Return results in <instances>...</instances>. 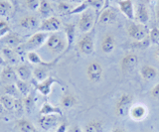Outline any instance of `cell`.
I'll return each instance as SVG.
<instances>
[{
    "instance_id": "cell-1",
    "label": "cell",
    "mask_w": 159,
    "mask_h": 132,
    "mask_svg": "<svg viewBox=\"0 0 159 132\" xmlns=\"http://www.w3.org/2000/svg\"><path fill=\"white\" fill-rule=\"evenodd\" d=\"M46 47L50 52H52L55 55H59L62 53L65 54V51L67 49V40L61 33L55 32L50 34L46 42Z\"/></svg>"
},
{
    "instance_id": "cell-2",
    "label": "cell",
    "mask_w": 159,
    "mask_h": 132,
    "mask_svg": "<svg viewBox=\"0 0 159 132\" xmlns=\"http://www.w3.org/2000/svg\"><path fill=\"white\" fill-rule=\"evenodd\" d=\"M50 36L49 33L46 32H36L35 34H33L32 36H30L27 41L22 44V49L24 51L28 52H32L39 49L41 46H43L44 44H46L48 38Z\"/></svg>"
},
{
    "instance_id": "cell-3",
    "label": "cell",
    "mask_w": 159,
    "mask_h": 132,
    "mask_svg": "<svg viewBox=\"0 0 159 132\" xmlns=\"http://www.w3.org/2000/svg\"><path fill=\"white\" fill-rule=\"evenodd\" d=\"M133 96L128 92H124L118 97L116 104H114V111L119 117H125L129 114L131 106L133 105Z\"/></svg>"
},
{
    "instance_id": "cell-4",
    "label": "cell",
    "mask_w": 159,
    "mask_h": 132,
    "mask_svg": "<svg viewBox=\"0 0 159 132\" xmlns=\"http://www.w3.org/2000/svg\"><path fill=\"white\" fill-rule=\"evenodd\" d=\"M87 77L93 84H98L102 81L103 76V68L98 61H92L87 66Z\"/></svg>"
},
{
    "instance_id": "cell-5",
    "label": "cell",
    "mask_w": 159,
    "mask_h": 132,
    "mask_svg": "<svg viewBox=\"0 0 159 132\" xmlns=\"http://www.w3.org/2000/svg\"><path fill=\"white\" fill-rule=\"evenodd\" d=\"M127 34L134 41H141L149 36V30L143 24L131 23L127 26Z\"/></svg>"
},
{
    "instance_id": "cell-6",
    "label": "cell",
    "mask_w": 159,
    "mask_h": 132,
    "mask_svg": "<svg viewBox=\"0 0 159 132\" xmlns=\"http://www.w3.org/2000/svg\"><path fill=\"white\" fill-rule=\"evenodd\" d=\"M94 24V14L92 10H86L81 14L78 23V28L82 33H89L93 27Z\"/></svg>"
},
{
    "instance_id": "cell-7",
    "label": "cell",
    "mask_w": 159,
    "mask_h": 132,
    "mask_svg": "<svg viewBox=\"0 0 159 132\" xmlns=\"http://www.w3.org/2000/svg\"><path fill=\"white\" fill-rule=\"evenodd\" d=\"M78 49L81 54L84 56L92 55L94 51V43H93V36L91 33H86L80 39L78 42Z\"/></svg>"
},
{
    "instance_id": "cell-8",
    "label": "cell",
    "mask_w": 159,
    "mask_h": 132,
    "mask_svg": "<svg viewBox=\"0 0 159 132\" xmlns=\"http://www.w3.org/2000/svg\"><path fill=\"white\" fill-rule=\"evenodd\" d=\"M62 27L61 20L56 16H51L49 18L44 19L40 24V27L38 31L40 32H46V33H55L58 32Z\"/></svg>"
},
{
    "instance_id": "cell-9",
    "label": "cell",
    "mask_w": 159,
    "mask_h": 132,
    "mask_svg": "<svg viewBox=\"0 0 159 132\" xmlns=\"http://www.w3.org/2000/svg\"><path fill=\"white\" fill-rule=\"evenodd\" d=\"M139 58L136 54L134 53H128L120 61V69L123 73H129L132 72L138 65Z\"/></svg>"
},
{
    "instance_id": "cell-10",
    "label": "cell",
    "mask_w": 159,
    "mask_h": 132,
    "mask_svg": "<svg viewBox=\"0 0 159 132\" xmlns=\"http://www.w3.org/2000/svg\"><path fill=\"white\" fill-rule=\"evenodd\" d=\"M148 115V108L142 103H136L131 106L128 116L134 121H142Z\"/></svg>"
},
{
    "instance_id": "cell-11",
    "label": "cell",
    "mask_w": 159,
    "mask_h": 132,
    "mask_svg": "<svg viewBox=\"0 0 159 132\" xmlns=\"http://www.w3.org/2000/svg\"><path fill=\"white\" fill-rule=\"evenodd\" d=\"M59 116L57 114H50V115H41L39 118V125L45 131H50L58 127L59 124Z\"/></svg>"
},
{
    "instance_id": "cell-12",
    "label": "cell",
    "mask_w": 159,
    "mask_h": 132,
    "mask_svg": "<svg viewBox=\"0 0 159 132\" xmlns=\"http://www.w3.org/2000/svg\"><path fill=\"white\" fill-rule=\"evenodd\" d=\"M59 81L57 79H55L54 77L49 76L46 80H44L43 81L37 82L35 87H36V90H38L40 94L44 96H48L52 91V87L53 85L58 84Z\"/></svg>"
},
{
    "instance_id": "cell-13",
    "label": "cell",
    "mask_w": 159,
    "mask_h": 132,
    "mask_svg": "<svg viewBox=\"0 0 159 132\" xmlns=\"http://www.w3.org/2000/svg\"><path fill=\"white\" fill-rule=\"evenodd\" d=\"M0 77H1V80L5 85L15 84L19 80L16 74V70L10 65H6L2 68V71L0 73Z\"/></svg>"
},
{
    "instance_id": "cell-14",
    "label": "cell",
    "mask_w": 159,
    "mask_h": 132,
    "mask_svg": "<svg viewBox=\"0 0 159 132\" xmlns=\"http://www.w3.org/2000/svg\"><path fill=\"white\" fill-rule=\"evenodd\" d=\"M116 48V39L114 35L107 33L103 35L101 42V49L104 54H111Z\"/></svg>"
},
{
    "instance_id": "cell-15",
    "label": "cell",
    "mask_w": 159,
    "mask_h": 132,
    "mask_svg": "<svg viewBox=\"0 0 159 132\" xmlns=\"http://www.w3.org/2000/svg\"><path fill=\"white\" fill-rule=\"evenodd\" d=\"M117 5L123 16H125L128 20L133 21L135 19V11H134L132 0H121V1L117 2Z\"/></svg>"
},
{
    "instance_id": "cell-16",
    "label": "cell",
    "mask_w": 159,
    "mask_h": 132,
    "mask_svg": "<svg viewBox=\"0 0 159 132\" xmlns=\"http://www.w3.org/2000/svg\"><path fill=\"white\" fill-rule=\"evenodd\" d=\"M116 19H117V14L116 10L108 7L103 9L102 13L99 14L98 23L102 24V25H111V24H113L116 21Z\"/></svg>"
},
{
    "instance_id": "cell-17",
    "label": "cell",
    "mask_w": 159,
    "mask_h": 132,
    "mask_svg": "<svg viewBox=\"0 0 159 132\" xmlns=\"http://www.w3.org/2000/svg\"><path fill=\"white\" fill-rule=\"evenodd\" d=\"M1 42L5 45V47L11 48V49H17L23 44L22 38L18 34L9 32L7 35H5L3 38H1Z\"/></svg>"
},
{
    "instance_id": "cell-18",
    "label": "cell",
    "mask_w": 159,
    "mask_h": 132,
    "mask_svg": "<svg viewBox=\"0 0 159 132\" xmlns=\"http://www.w3.org/2000/svg\"><path fill=\"white\" fill-rule=\"evenodd\" d=\"M40 21L38 17L34 15H27L24 16L19 20V26L26 29V30H35V29H39L40 27Z\"/></svg>"
},
{
    "instance_id": "cell-19",
    "label": "cell",
    "mask_w": 159,
    "mask_h": 132,
    "mask_svg": "<svg viewBox=\"0 0 159 132\" xmlns=\"http://www.w3.org/2000/svg\"><path fill=\"white\" fill-rule=\"evenodd\" d=\"M64 31H65V37H66L67 40V49L65 51V54H66L71 50V48L75 42V39H76V25L73 23L66 24L64 27Z\"/></svg>"
},
{
    "instance_id": "cell-20",
    "label": "cell",
    "mask_w": 159,
    "mask_h": 132,
    "mask_svg": "<svg viewBox=\"0 0 159 132\" xmlns=\"http://www.w3.org/2000/svg\"><path fill=\"white\" fill-rule=\"evenodd\" d=\"M139 74L144 81H153L158 76V71L155 67L150 65H144L139 70Z\"/></svg>"
},
{
    "instance_id": "cell-21",
    "label": "cell",
    "mask_w": 159,
    "mask_h": 132,
    "mask_svg": "<svg viewBox=\"0 0 159 132\" xmlns=\"http://www.w3.org/2000/svg\"><path fill=\"white\" fill-rule=\"evenodd\" d=\"M135 18L137 19V21L143 24V25H146L149 22V19H150V15H149V11L148 8L146 7L145 4L143 3H139L137 6V10L135 13Z\"/></svg>"
},
{
    "instance_id": "cell-22",
    "label": "cell",
    "mask_w": 159,
    "mask_h": 132,
    "mask_svg": "<svg viewBox=\"0 0 159 132\" xmlns=\"http://www.w3.org/2000/svg\"><path fill=\"white\" fill-rule=\"evenodd\" d=\"M27 60L31 64H34V65L43 66V67H47V68H50V67L54 66L55 64H56V62H57V60L53 61V62H45V61L42 60L41 57H40L35 51L27 53Z\"/></svg>"
},
{
    "instance_id": "cell-23",
    "label": "cell",
    "mask_w": 159,
    "mask_h": 132,
    "mask_svg": "<svg viewBox=\"0 0 159 132\" xmlns=\"http://www.w3.org/2000/svg\"><path fill=\"white\" fill-rule=\"evenodd\" d=\"M15 70H16V74L19 80L28 81L33 76L32 70L27 65H19L15 68Z\"/></svg>"
},
{
    "instance_id": "cell-24",
    "label": "cell",
    "mask_w": 159,
    "mask_h": 132,
    "mask_svg": "<svg viewBox=\"0 0 159 132\" xmlns=\"http://www.w3.org/2000/svg\"><path fill=\"white\" fill-rule=\"evenodd\" d=\"M50 114H57V115L62 116L63 112L60 107L54 106L46 101V102H44L41 109H40V115H50Z\"/></svg>"
},
{
    "instance_id": "cell-25",
    "label": "cell",
    "mask_w": 159,
    "mask_h": 132,
    "mask_svg": "<svg viewBox=\"0 0 159 132\" xmlns=\"http://www.w3.org/2000/svg\"><path fill=\"white\" fill-rule=\"evenodd\" d=\"M2 57L6 64H16L18 61V54L14 51V49L4 47L2 49Z\"/></svg>"
},
{
    "instance_id": "cell-26",
    "label": "cell",
    "mask_w": 159,
    "mask_h": 132,
    "mask_svg": "<svg viewBox=\"0 0 159 132\" xmlns=\"http://www.w3.org/2000/svg\"><path fill=\"white\" fill-rule=\"evenodd\" d=\"M38 11L40 13V15H41L44 19L53 16L52 14L54 12L51 3H50L48 0H41V1H40V6H39Z\"/></svg>"
},
{
    "instance_id": "cell-27",
    "label": "cell",
    "mask_w": 159,
    "mask_h": 132,
    "mask_svg": "<svg viewBox=\"0 0 159 132\" xmlns=\"http://www.w3.org/2000/svg\"><path fill=\"white\" fill-rule=\"evenodd\" d=\"M16 126L20 132H38L35 125L27 119L21 118L17 120Z\"/></svg>"
},
{
    "instance_id": "cell-28",
    "label": "cell",
    "mask_w": 159,
    "mask_h": 132,
    "mask_svg": "<svg viewBox=\"0 0 159 132\" xmlns=\"http://www.w3.org/2000/svg\"><path fill=\"white\" fill-rule=\"evenodd\" d=\"M0 102H1V104L5 110L14 111L15 104H16V99L15 97L8 95H3L0 96Z\"/></svg>"
},
{
    "instance_id": "cell-29",
    "label": "cell",
    "mask_w": 159,
    "mask_h": 132,
    "mask_svg": "<svg viewBox=\"0 0 159 132\" xmlns=\"http://www.w3.org/2000/svg\"><path fill=\"white\" fill-rule=\"evenodd\" d=\"M77 103H78V100L76 99V96L72 94H70V92L65 94L62 97V99H61L62 107L67 108V109H70V108H72V107L76 106Z\"/></svg>"
},
{
    "instance_id": "cell-30",
    "label": "cell",
    "mask_w": 159,
    "mask_h": 132,
    "mask_svg": "<svg viewBox=\"0 0 159 132\" xmlns=\"http://www.w3.org/2000/svg\"><path fill=\"white\" fill-rule=\"evenodd\" d=\"M84 132H102L103 124L99 120H92L84 126Z\"/></svg>"
},
{
    "instance_id": "cell-31",
    "label": "cell",
    "mask_w": 159,
    "mask_h": 132,
    "mask_svg": "<svg viewBox=\"0 0 159 132\" xmlns=\"http://www.w3.org/2000/svg\"><path fill=\"white\" fill-rule=\"evenodd\" d=\"M14 6L7 0H0V17H8L12 14Z\"/></svg>"
},
{
    "instance_id": "cell-32",
    "label": "cell",
    "mask_w": 159,
    "mask_h": 132,
    "mask_svg": "<svg viewBox=\"0 0 159 132\" xmlns=\"http://www.w3.org/2000/svg\"><path fill=\"white\" fill-rule=\"evenodd\" d=\"M33 77H35L38 82L43 81L44 80H46L48 76V71H47V67H43V66H39L36 67L33 70Z\"/></svg>"
},
{
    "instance_id": "cell-33",
    "label": "cell",
    "mask_w": 159,
    "mask_h": 132,
    "mask_svg": "<svg viewBox=\"0 0 159 132\" xmlns=\"http://www.w3.org/2000/svg\"><path fill=\"white\" fill-rule=\"evenodd\" d=\"M15 85L17 86L19 94H21L24 97L28 96L30 94H31V86H30L28 81L18 80L16 82H15Z\"/></svg>"
},
{
    "instance_id": "cell-34",
    "label": "cell",
    "mask_w": 159,
    "mask_h": 132,
    "mask_svg": "<svg viewBox=\"0 0 159 132\" xmlns=\"http://www.w3.org/2000/svg\"><path fill=\"white\" fill-rule=\"evenodd\" d=\"M24 107H25V111L30 113L32 112L33 109L35 108V95L33 92H31L28 96L24 97Z\"/></svg>"
},
{
    "instance_id": "cell-35",
    "label": "cell",
    "mask_w": 159,
    "mask_h": 132,
    "mask_svg": "<svg viewBox=\"0 0 159 132\" xmlns=\"http://www.w3.org/2000/svg\"><path fill=\"white\" fill-rule=\"evenodd\" d=\"M150 44H151V41H150V38L148 36L147 38L143 39L141 41H134L132 44H130V47L136 48V49H145L150 46Z\"/></svg>"
},
{
    "instance_id": "cell-36",
    "label": "cell",
    "mask_w": 159,
    "mask_h": 132,
    "mask_svg": "<svg viewBox=\"0 0 159 132\" xmlns=\"http://www.w3.org/2000/svg\"><path fill=\"white\" fill-rule=\"evenodd\" d=\"M41 0H24V6L31 11H37Z\"/></svg>"
},
{
    "instance_id": "cell-37",
    "label": "cell",
    "mask_w": 159,
    "mask_h": 132,
    "mask_svg": "<svg viewBox=\"0 0 159 132\" xmlns=\"http://www.w3.org/2000/svg\"><path fill=\"white\" fill-rule=\"evenodd\" d=\"M89 7H93L97 12L104 7V0H86Z\"/></svg>"
},
{
    "instance_id": "cell-38",
    "label": "cell",
    "mask_w": 159,
    "mask_h": 132,
    "mask_svg": "<svg viewBox=\"0 0 159 132\" xmlns=\"http://www.w3.org/2000/svg\"><path fill=\"white\" fill-rule=\"evenodd\" d=\"M73 6L71 4H69L67 2H60L58 4V10L60 13L62 14H66V15H69V13L73 10Z\"/></svg>"
},
{
    "instance_id": "cell-39",
    "label": "cell",
    "mask_w": 159,
    "mask_h": 132,
    "mask_svg": "<svg viewBox=\"0 0 159 132\" xmlns=\"http://www.w3.org/2000/svg\"><path fill=\"white\" fill-rule=\"evenodd\" d=\"M89 7V6L88 2H87V1H84V2H83V3L80 4L79 6H77L76 8H74L73 10L69 13V15H74V14H82L83 12H84L86 10H88Z\"/></svg>"
},
{
    "instance_id": "cell-40",
    "label": "cell",
    "mask_w": 159,
    "mask_h": 132,
    "mask_svg": "<svg viewBox=\"0 0 159 132\" xmlns=\"http://www.w3.org/2000/svg\"><path fill=\"white\" fill-rule=\"evenodd\" d=\"M5 95H11L13 97H15L18 95V89L15 84H9L5 86Z\"/></svg>"
},
{
    "instance_id": "cell-41",
    "label": "cell",
    "mask_w": 159,
    "mask_h": 132,
    "mask_svg": "<svg viewBox=\"0 0 159 132\" xmlns=\"http://www.w3.org/2000/svg\"><path fill=\"white\" fill-rule=\"evenodd\" d=\"M149 38L153 44H159V28L154 27L151 30H149Z\"/></svg>"
},
{
    "instance_id": "cell-42",
    "label": "cell",
    "mask_w": 159,
    "mask_h": 132,
    "mask_svg": "<svg viewBox=\"0 0 159 132\" xmlns=\"http://www.w3.org/2000/svg\"><path fill=\"white\" fill-rule=\"evenodd\" d=\"M10 32V27L8 25V23L4 20H0V39L3 38L5 35Z\"/></svg>"
},
{
    "instance_id": "cell-43",
    "label": "cell",
    "mask_w": 159,
    "mask_h": 132,
    "mask_svg": "<svg viewBox=\"0 0 159 132\" xmlns=\"http://www.w3.org/2000/svg\"><path fill=\"white\" fill-rule=\"evenodd\" d=\"M14 111L16 112L18 115H21L23 112L25 111V107H24V102L19 99H16V104H15V108H14Z\"/></svg>"
},
{
    "instance_id": "cell-44",
    "label": "cell",
    "mask_w": 159,
    "mask_h": 132,
    "mask_svg": "<svg viewBox=\"0 0 159 132\" xmlns=\"http://www.w3.org/2000/svg\"><path fill=\"white\" fill-rule=\"evenodd\" d=\"M150 95L154 99H159V82L154 86L150 90Z\"/></svg>"
},
{
    "instance_id": "cell-45",
    "label": "cell",
    "mask_w": 159,
    "mask_h": 132,
    "mask_svg": "<svg viewBox=\"0 0 159 132\" xmlns=\"http://www.w3.org/2000/svg\"><path fill=\"white\" fill-rule=\"evenodd\" d=\"M68 124L66 122H63V123H60L56 129V132H68Z\"/></svg>"
},
{
    "instance_id": "cell-46",
    "label": "cell",
    "mask_w": 159,
    "mask_h": 132,
    "mask_svg": "<svg viewBox=\"0 0 159 132\" xmlns=\"http://www.w3.org/2000/svg\"><path fill=\"white\" fill-rule=\"evenodd\" d=\"M68 132H84V130L79 125H74L68 130Z\"/></svg>"
},
{
    "instance_id": "cell-47",
    "label": "cell",
    "mask_w": 159,
    "mask_h": 132,
    "mask_svg": "<svg viewBox=\"0 0 159 132\" xmlns=\"http://www.w3.org/2000/svg\"><path fill=\"white\" fill-rule=\"evenodd\" d=\"M155 58L156 60L159 62V44L156 45V49H155Z\"/></svg>"
},
{
    "instance_id": "cell-48",
    "label": "cell",
    "mask_w": 159,
    "mask_h": 132,
    "mask_svg": "<svg viewBox=\"0 0 159 132\" xmlns=\"http://www.w3.org/2000/svg\"><path fill=\"white\" fill-rule=\"evenodd\" d=\"M7 1H9L10 3H12L15 9H16V7L18 6V0H7Z\"/></svg>"
},
{
    "instance_id": "cell-49",
    "label": "cell",
    "mask_w": 159,
    "mask_h": 132,
    "mask_svg": "<svg viewBox=\"0 0 159 132\" xmlns=\"http://www.w3.org/2000/svg\"><path fill=\"white\" fill-rule=\"evenodd\" d=\"M4 67V66H6V62L4 61V59H3V57L0 55V67Z\"/></svg>"
},
{
    "instance_id": "cell-50",
    "label": "cell",
    "mask_w": 159,
    "mask_h": 132,
    "mask_svg": "<svg viewBox=\"0 0 159 132\" xmlns=\"http://www.w3.org/2000/svg\"><path fill=\"white\" fill-rule=\"evenodd\" d=\"M70 2H73V3H79V4H81L83 2H84L86 0H69Z\"/></svg>"
},
{
    "instance_id": "cell-51",
    "label": "cell",
    "mask_w": 159,
    "mask_h": 132,
    "mask_svg": "<svg viewBox=\"0 0 159 132\" xmlns=\"http://www.w3.org/2000/svg\"><path fill=\"white\" fill-rule=\"evenodd\" d=\"M156 21L157 23H159V7L156 9Z\"/></svg>"
},
{
    "instance_id": "cell-52",
    "label": "cell",
    "mask_w": 159,
    "mask_h": 132,
    "mask_svg": "<svg viewBox=\"0 0 159 132\" xmlns=\"http://www.w3.org/2000/svg\"><path fill=\"white\" fill-rule=\"evenodd\" d=\"M111 132H124L121 128H114L113 130H111Z\"/></svg>"
},
{
    "instance_id": "cell-53",
    "label": "cell",
    "mask_w": 159,
    "mask_h": 132,
    "mask_svg": "<svg viewBox=\"0 0 159 132\" xmlns=\"http://www.w3.org/2000/svg\"><path fill=\"white\" fill-rule=\"evenodd\" d=\"M3 110H5V109L3 108V106H2V104H1V102H0V113H2Z\"/></svg>"
},
{
    "instance_id": "cell-54",
    "label": "cell",
    "mask_w": 159,
    "mask_h": 132,
    "mask_svg": "<svg viewBox=\"0 0 159 132\" xmlns=\"http://www.w3.org/2000/svg\"><path fill=\"white\" fill-rule=\"evenodd\" d=\"M1 71H2V68H1V67H0V73H1Z\"/></svg>"
},
{
    "instance_id": "cell-55",
    "label": "cell",
    "mask_w": 159,
    "mask_h": 132,
    "mask_svg": "<svg viewBox=\"0 0 159 132\" xmlns=\"http://www.w3.org/2000/svg\"><path fill=\"white\" fill-rule=\"evenodd\" d=\"M116 1H117V2H118V1H121V0H116Z\"/></svg>"
}]
</instances>
